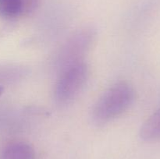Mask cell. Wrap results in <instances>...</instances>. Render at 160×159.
<instances>
[{
  "instance_id": "obj_1",
  "label": "cell",
  "mask_w": 160,
  "mask_h": 159,
  "mask_svg": "<svg viewBox=\"0 0 160 159\" xmlns=\"http://www.w3.org/2000/svg\"><path fill=\"white\" fill-rule=\"evenodd\" d=\"M133 87L125 81H120L111 86L95 103L92 111L94 120L106 123L126 112L134 100Z\"/></svg>"
},
{
  "instance_id": "obj_2",
  "label": "cell",
  "mask_w": 160,
  "mask_h": 159,
  "mask_svg": "<svg viewBox=\"0 0 160 159\" xmlns=\"http://www.w3.org/2000/svg\"><path fill=\"white\" fill-rule=\"evenodd\" d=\"M89 70L84 62H77L59 73L54 89V98L59 104H67L76 98L85 85Z\"/></svg>"
},
{
  "instance_id": "obj_3",
  "label": "cell",
  "mask_w": 160,
  "mask_h": 159,
  "mask_svg": "<svg viewBox=\"0 0 160 159\" xmlns=\"http://www.w3.org/2000/svg\"><path fill=\"white\" fill-rule=\"evenodd\" d=\"M95 37L93 28L84 27L73 34L61 48L56 59V65L59 71L67 67L81 62L82 58L90 48Z\"/></svg>"
},
{
  "instance_id": "obj_4",
  "label": "cell",
  "mask_w": 160,
  "mask_h": 159,
  "mask_svg": "<svg viewBox=\"0 0 160 159\" xmlns=\"http://www.w3.org/2000/svg\"><path fill=\"white\" fill-rule=\"evenodd\" d=\"M35 153L32 147L24 142H13L2 150L0 159H34Z\"/></svg>"
},
{
  "instance_id": "obj_5",
  "label": "cell",
  "mask_w": 160,
  "mask_h": 159,
  "mask_svg": "<svg viewBox=\"0 0 160 159\" xmlns=\"http://www.w3.org/2000/svg\"><path fill=\"white\" fill-rule=\"evenodd\" d=\"M140 137L145 141L160 139V108L144 122L140 129Z\"/></svg>"
},
{
  "instance_id": "obj_6",
  "label": "cell",
  "mask_w": 160,
  "mask_h": 159,
  "mask_svg": "<svg viewBox=\"0 0 160 159\" xmlns=\"http://www.w3.org/2000/svg\"><path fill=\"white\" fill-rule=\"evenodd\" d=\"M24 12L22 0H0V16L6 19L16 18Z\"/></svg>"
},
{
  "instance_id": "obj_7",
  "label": "cell",
  "mask_w": 160,
  "mask_h": 159,
  "mask_svg": "<svg viewBox=\"0 0 160 159\" xmlns=\"http://www.w3.org/2000/svg\"><path fill=\"white\" fill-rule=\"evenodd\" d=\"M23 73L17 65H0V87L17 81Z\"/></svg>"
},
{
  "instance_id": "obj_8",
  "label": "cell",
  "mask_w": 160,
  "mask_h": 159,
  "mask_svg": "<svg viewBox=\"0 0 160 159\" xmlns=\"http://www.w3.org/2000/svg\"><path fill=\"white\" fill-rule=\"evenodd\" d=\"M24 6V12L33 10L37 6L39 0H22Z\"/></svg>"
}]
</instances>
